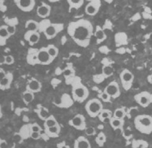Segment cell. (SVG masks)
<instances>
[{
  "label": "cell",
  "mask_w": 152,
  "mask_h": 148,
  "mask_svg": "<svg viewBox=\"0 0 152 148\" xmlns=\"http://www.w3.org/2000/svg\"><path fill=\"white\" fill-rule=\"evenodd\" d=\"M67 32L75 43L84 48L90 45L94 34L93 25L85 19L70 22L68 25Z\"/></svg>",
  "instance_id": "obj_1"
},
{
  "label": "cell",
  "mask_w": 152,
  "mask_h": 148,
  "mask_svg": "<svg viewBox=\"0 0 152 148\" xmlns=\"http://www.w3.org/2000/svg\"><path fill=\"white\" fill-rule=\"evenodd\" d=\"M64 24L51 23L47 19H45L39 23V31L43 32L45 37L48 40L56 37L64 29Z\"/></svg>",
  "instance_id": "obj_2"
},
{
  "label": "cell",
  "mask_w": 152,
  "mask_h": 148,
  "mask_svg": "<svg viewBox=\"0 0 152 148\" xmlns=\"http://www.w3.org/2000/svg\"><path fill=\"white\" fill-rule=\"evenodd\" d=\"M134 126L137 130L143 134L152 133V116L150 115L142 114L134 118Z\"/></svg>",
  "instance_id": "obj_3"
},
{
  "label": "cell",
  "mask_w": 152,
  "mask_h": 148,
  "mask_svg": "<svg viewBox=\"0 0 152 148\" xmlns=\"http://www.w3.org/2000/svg\"><path fill=\"white\" fill-rule=\"evenodd\" d=\"M89 89L84 84H82L80 81H76L72 83V95L73 101L77 103H82L86 101L89 97Z\"/></svg>",
  "instance_id": "obj_4"
},
{
  "label": "cell",
  "mask_w": 152,
  "mask_h": 148,
  "mask_svg": "<svg viewBox=\"0 0 152 148\" xmlns=\"http://www.w3.org/2000/svg\"><path fill=\"white\" fill-rule=\"evenodd\" d=\"M85 109L90 117L95 118L99 116L103 109V105L99 99H91L86 103Z\"/></svg>",
  "instance_id": "obj_5"
},
{
  "label": "cell",
  "mask_w": 152,
  "mask_h": 148,
  "mask_svg": "<svg viewBox=\"0 0 152 148\" xmlns=\"http://www.w3.org/2000/svg\"><path fill=\"white\" fill-rule=\"evenodd\" d=\"M120 79H121L122 87L125 90L130 89L134 80V76L133 73L129 69H124L120 73Z\"/></svg>",
  "instance_id": "obj_6"
},
{
  "label": "cell",
  "mask_w": 152,
  "mask_h": 148,
  "mask_svg": "<svg viewBox=\"0 0 152 148\" xmlns=\"http://www.w3.org/2000/svg\"><path fill=\"white\" fill-rule=\"evenodd\" d=\"M54 59L47 52V47H42L37 51V64L49 65Z\"/></svg>",
  "instance_id": "obj_7"
},
{
  "label": "cell",
  "mask_w": 152,
  "mask_h": 148,
  "mask_svg": "<svg viewBox=\"0 0 152 148\" xmlns=\"http://www.w3.org/2000/svg\"><path fill=\"white\" fill-rule=\"evenodd\" d=\"M68 125L77 130H85L86 128V118L82 114H77L68 121Z\"/></svg>",
  "instance_id": "obj_8"
},
{
  "label": "cell",
  "mask_w": 152,
  "mask_h": 148,
  "mask_svg": "<svg viewBox=\"0 0 152 148\" xmlns=\"http://www.w3.org/2000/svg\"><path fill=\"white\" fill-rule=\"evenodd\" d=\"M134 100L141 107L147 108L151 103V94H150L147 91L138 93L134 96Z\"/></svg>",
  "instance_id": "obj_9"
},
{
  "label": "cell",
  "mask_w": 152,
  "mask_h": 148,
  "mask_svg": "<svg viewBox=\"0 0 152 148\" xmlns=\"http://www.w3.org/2000/svg\"><path fill=\"white\" fill-rule=\"evenodd\" d=\"M103 91L108 94L112 99H117L121 95V89L120 85L116 81H112L105 87Z\"/></svg>",
  "instance_id": "obj_10"
},
{
  "label": "cell",
  "mask_w": 152,
  "mask_h": 148,
  "mask_svg": "<svg viewBox=\"0 0 152 148\" xmlns=\"http://www.w3.org/2000/svg\"><path fill=\"white\" fill-rule=\"evenodd\" d=\"M101 5H102V3L99 0H92L86 4V6L85 7V12L90 16H94L97 15L99 12Z\"/></svg>",
  "instance_id": "obj_11"
},
{
  "label": "cell",
  "mask_w": 152,
  "mask_h": 148,
  "mask_svg": "<svg viewBox=\"0 0 152 148\" xmlns=\"http://www.w3.org/2000/svg\"><path fill=\"white\" fill-rule=\"evenodd\" d=\"M15 4L20 10L25 12H28L34 10L36 2L34 0H16Z\"/></svg>",
  "instance_id": "obj_12"
},
{
  "label": "cell",
  "mask_w": 152,
  "mask_h": 148,
  "mask_svg": "<svg viewBox=\"0 0 152 148\" xmlns=\"http://www.w3.org/2000/svg\"><path fill=\"white\" fill-rule=\"evenodd\" d=\"M50 13H51V7L47 3H42L39 6L37 7V15L40 18H42L45 20L48 16H50Z\"/></svg>",
  "instance_id": "obj_13"
},
{
  "label": "cell",
  "mask_w": 152,
  "mask_h": 148,
  "mask_svg": "<svg viewBox=\"0 0 152 148\" xmlns=\"http://www.w3.org/2000/svg\"><path fill=\"white\" fill-rule=\"evenodd\" d=\"M25 39L28 42L30 46H34L40 40V34L39 32L27 31L25 34Z\"/></svg>",
  "instance_id": "obj_14"
},
{
  "label": "cell",
  "mask_w": 152,
  "mask_h": 148,
  "mask_svg": "<svg viewBox=\"0 0 152 148\" xmlns=\"http://www.w3.org/2000/svg\"><path fill=\"white\" fill-rule=\"evenodd\" d=\"M41 89H42V84L39 81L34 79V78L29 81L26 86V90H28L34 94L40 92Z\"/></svg>",
  "instance_id": "obj_15"
},
{
  "label": "cell",
  "mask_w": 152,
  "mask_h": 148,
  "mask_svg": "<svg viewBox=\"0 0 152 148\" xmlns=\"http://www.w3.org/2000/svg\"><path fill=\"white\" fill-rule=\"evenodd\" d=\"M74 147L79 148H91V144L89 139H87L84 136H80L75 140Z\"/></svg>",
  "instance_id": "obj_16"
},
{
  "label": "cell",
  "mask_w": 152,
  "mask_h": 148,
  "mask_svg": "<svg viewBox=\"0 0 152 148\" xmlns=\"http://www.w3.org/2000/svg\"><path fill=\"white\" fill-rule=\"evenodd\" d=\"M44 131L48 138H57V137H59V133H60L61 127L59 125H57L56 126L46 129V130H44Z\"/></svg>",
  "instance_id": "obj_17"
},
{
  "label": "cell",
  "mask_w": 152,
  "mask_h": 148,
  "mask_svg": "<svg viewBox=\"0 0 152 148\" xmlns=\"http://www.w3.org/2000/svg\"><path fill=\"white\" fill-rule=\"evenodd\" d=\"M13 75L11 73H7L6 77L3 78V80L0 81V89H7L10 88L11 84L12 82Z\"/></svg>",
  "instance_id": "obj_18"
},
{
  "label": "cell",
  "mask_w": 152,
  "mask_h": 148,
  "mask_svg": "<svg viewBox=\"0 0 152 148\" xmlns=\"http://www.w3.org/2000/svg\"><path fill=\"white\" fill-rule=\"evenodd\" d=\"M94 37H96L97 39V43L99 44L102 42H104V41L107 39V35H106L105 32L104 30L102 29L100 26H96V29H95V32H94Z\"/></svg>",
  "instance_id": "obj_19"
},
{
  "label": "cell",
  "mask_w": 152,
  "mask_h": 148,
  "mask_svg": "<svg viewBox=\"0 0 152 148\" xmlns=\"http://www.w3.org/2000/svg\"><path fill=\"white\" fill-rule=\"evenodd\" d=\"M35 112L37 113V116L40 118L42 120H43V121L47 120L48 116H50L47 108L41 106L40 104L37 106V109H35Z\"/></svg>",
  "instance_id": "obj_20"
},
{
  "label": "cell",
  "mask_w": 152,
  "mask_h": 148,
  "mask_svg": "<svg viewBox=\"0 0 152 148\" xmlns=\"http://www.w3.org/2000/svg\"><path fill=\"white\" fill-rule=\"evenodd\" d=\"M109 123H110L111 127L114 130H123V127H124V120H120V119H117V118L112 117L111 118V120H109Z\"/></svg>",
  "instance_id": "obj_21"
},
{
  "label": "cell",
  "mask_w": 152,
  "mask_h": 148,
  "mask_svg": "<svg viewBox=\"0 0 152 148\" xmlns=\"http://www.w3.org/2000/svg\"><path fill=\"white\" fill-rule=\"evenodd\" d=\"M98 117H99L100 121H102V122H105L107 120L109 121V120H111V118L113 117V112L110 109L103 108Z\"/></svg>",
  "instance_id": "obj_22"
},
{
  "label": "cell",
  "mask_w": 152,
  "mask_h": 148,
  "mask_svg": "<svg viewBox=\"0 0 152 148\" xmlns=\"http://www.w3.org/2000/svg\"><path fill=\"white\" fill-rule=\"evenodd\" d=\"M10 37L11 36L7 30V25H1L0 26V45H4Z\"/></svg>",
  "instance_id": "obj_23"
},
{
  "label": "cell",
  "mask_w": 152,
  "mask_h": 148,
  "mask_svg": "<svg viewBox=\"0 0 152 148\" xmlns=\"http://www.w3.org/2000/svg\"><path fill=\"white\" fill-rule=\"evenodd\" d=\"M37 49H31L28 50V55H27V62L28 64L31 65L37 64Z\"/></svg>",
  "instance_id": "obj_24"
},
{
  "label": "cell",
  "mask_w": 152,
  "mask_h": 148,
  "mask_svg": "<svg viewBox=\"0 0 152 148\" xmlns=\"http://www.w3.org/2000/svg\"><path fill=\"white\" fill-rule=\"evenodd\" d=\"M25 29L27 31L38 32L39 30V23L34 20H28L25 23Z\"/></svg>",
  "instance_id": "obj_25"
},
{
  "label": "cell",
  "mask_w": 152,
  "mask_h": 148,
  "mask_svg": "<svg viewBox=\"0 0 152 148\" xmlns=\"http://www.w3.org/2000/svg\"><path fill=\"white\" fill-rule=\"evenodd\" d=\"M73 103V99H72L71 96L68 95L67 94L63 95L62 98H61V103H59L57 106L59 107H63V108H68L71 107Z\"/></svg>",
  "instance_id": "obj_26"
},
{
  "label": "cell",
  "mask_w": 152,
  "mask_h": 148,
  "mask_svg": "<svg viewBox=\"0 0 152 148\" xmlns=\"http://www.w3.org/2000/svg\"><path fill=\"white\" fill-rule=\"evenodd\" d=\"M57 125H59V123H58V121L56 120V118L53 115H50L47 120L44 121V130L50 128V127L56 126Z\"/></svg>",
  "instance_id": "obj_27"
},
{
  "label": "cell",
  "mask_w": 152,
  "mask_h": 148,
  "mask_svg": "<svg viewBox=\"0 0 152 148\" xmlns=\"http://www.w3.org/2000/svg\"><path fill=\"white\" fill-rule=\"evenodd\" d=\"M68 4L69 6V11L72 9H80L84 4L83 0H68Z\"/></svg>",
  "instance_id": "obj_28"
},
{
  "label": "cell",
  "mask_w": 152,
  "mask_h": 148,
  "mask_svg": "<svg viewBox=\"0 0 152 148\" xmlns=\"http://www.w3.org/2000/svg\"><path fill=\"white\" fill-rule=\"evenodd\" d=\"M46 47H47V52L50 55V57L53 59H56V57L58 56V55H59V49L55 45H53V44H50V45H48Z\"/></svg>",
  "instance_id": "obj_29"
},
{
  "label": "cell",
  "mask_w": 152,
  "mask_h": 148,
  "mask_svg": "<svg viewBox=\"0 0 152 148\" xmlns=\"http://www.w3.org/2000/svg\"><path fill=\"white\" fill-rule=\"evenodd\" d=\"M22 99H23V101L25 104H29L30 103L34 101V94L28 91V90H25L22 95Z\"/></svg>",
  "instance_id": "obj_30"
},
{
  "label": "cell",
  "mask_w": 152,
  "mask_h": 148,
  "mask_svg": "<svg viewBox=\"0 0 152 148\" xmlns=\"http://www.w3.org/2000/svg\"><path fill=\"white\" fill-rule=\"evenodd\" d=\"M132 147L133 148H148V142L145 140L138 139L134 140L132 142Z\"/></svg>",
  "instance_id": "obj_31"
},
{
  "label": "cell",
  "mask_w": 152,
  "mask_h": 148,
  "mask_svg": "<svg viewBox=\"0 0 152 148\" xmlns=\"http://www.w3.org/2000/svg\"><path fill=\"white\" fill-rule=\"evenodd\" d=\"M106 141H107V136L103 132L101 131L97 134L96 138H95V142L99 147H103Z\"/></svg>",
  "instance_id": "obj_32"
},
{
  "label": "cell",
  "mask_w": 152,
  "mask_h": 148,
  "mask_svg": "<svg viewBox=\"0 0 152 148\" xmlns=\"http://www.w3.org/2000/svg\"><path fill=\"white\" fill-rule=\"evenodd\" d=\"M125 116H126V111H125L124 108H116L113 112V117L117 118V119H120V120H124Z\"/></svg>",
  "instance_id": "obj_33"
},
{
  "label": "cell",
  "mask_w": 152,
  "mask_h": 148,
  "mask_svg": "<svg viewBox=\"0 0 152 148\" xmlns=\"http://www.w3.org/2000/svg\"><path fill=\"white\" fill-rule=\"evenodd\" d=\"M32 131L30 129V125H25L20 129V134L21 135L23 138H30V134H31Z\"/></svg>",
  "instance_id": "obj_34"
},
{
  "label": "cell",
  "mask_w": 152,
  "mask_h": 148,
  "mask_svg": "<svg viewBox=\"0 0 152 148\" xmlns=\"http://www.w3.org/2000/svg\"><path fill=\"white\" fill-rule=\"evenodd\" d=\"M102 76L104 77V78H106V77H110L113 74V68L111 66H104L102 68Z\"/></svg>",
  "instance_id": "obj_35"
},
{
  "label": "cell",
  "mask_w": 152,
  "mask_h": 148,
  "mask_svg": "<svg viewBox=\"0 0 152 148\" xmlns=\"http://www.w3.org/2000/svg\"><path fill=\"white\" fill-rule=\"evenodd\" d=\"M63 73H64V76L65 78H72V77H74V75H75L74 70H73L72 68H66Z\"/></svg>",
  "instance_id": "obj_36"
},
{
  "label": "cell",
  "mask_w": 152,
  "mask_h": 148,
  "mask_svg": "<svg viewBox=\"0 0 152 148\" xmlns=\"http://www.w3.org/2000/svg\"><path fill=\"white\" fill-rule=\"evenodd\" d=\"M111 97L109 96L108 94H107L105 91H102L101 94L99 95V99L102 102H105V103H107V102H110L111 101Z\"/></svg>",
  "instance_id": "obj_37"
},
{
  "label": "cell",
  "mask_w": 152,
  "mask_h": 148,
  "mask_svg": "<svg viewBox=\"0 0 152 148\" xmlns=\"http://www.w3.org/2000/svg\"><path fill=\"white\" fill-rule=\"evenodd\" d=\"M84 131L87 136H94L95 135V133H96V130H95V128H94V127L92 126L86 127V128L85 129Z\"/></svg>",
  "instance_id": "obj_38"
},
{
  "label": "cell",
  "mask_w": 152,
  "mask_h": 148,
  "mask_svg": "<svg viewBox=\"0 0 152 148\" xmlns=\"http://www.w3.org/2000/svg\"><path fill=\"white\" fill-rule=\"evenodd\" d=\"M30 129H31L32 132H35V133H41L42 131V127L38 125L37 123H34L30 125Z\"/></svg>",
  "instance_id": "obj_39"
},
{
  "label": "cell",
  "mask_w": 152,
  "mask_h": 148,
  "mask_svg": "<svg viewBox=\"0 0 152 148\" xmlns=\"http://www.w3.org/2000/svg\"><path fill=\"white\" fill-rule=\"evenodd\" d=\"M7 30L8 32V34H9L10 36H12V35H14L15 33H16V26L14 25H11V24H9V25H7Z\"/></svg>",
  "instance_id": "obj_40"
},
{
  "label": "cell",
  "mask_w": 152,
  "mask_h": 148,
  "mask_svg": "<svg viewBox=\"0 0 152 148\" xmlns=\"http://www.w3.org/2000/svg\"><path fill=\"white\" fill-rule=\"evenodd\" d=\"M14 61H15V59H14V57L12 56H6L4 57V63L6 64L11 65L14 64Z\"/></svg>",
  "instance_id": "obj_41"
},
{
  "label": "cell",
  "mask_w": 152,
  "mask_h": 148,
  "mask_svg": "<svg viewBox=\"0 0 152 148\" xmlns=\"http://www.w3.org/2000/svg\"><path fill=\"white\" fill-rule=\"evenodd\" d=\"M41 133H35V132H32L31 134H30V138L34 140H38V139L41 138Z\"/></svg>",
  "instance_id": "obj_42"
},
{
  "label": "cell",
  "mask_w": 152,
  "mask_h": 148,
  "mask_svg": "<svg viewBox=\"0 0 152 148\" xmlns=\"http://www.w3.org/2000/svg\"><path fill=\"white\" fill-rule=\"evenodd\" d=\"M7 75V73L4 70H3V68H0V81L3 80L4 77H6Z\"/></svg>",
  "instance_id": "obj_43"
},
{
  "label": "cell",
  "mask_w": 152,
  "mask_h": 148,
  "mask_svg": "<svg viewBox=\"0 0 152 148\" xmlns=\"http://www.w3.org/2000/svg\"><path fill=\"white\" fill-rule=\"evenodd\" d=\"M7 144L6 141H4V140H2L1 142H0V148H6Z\"/></svg>",
  "instance_id": "obj_44"
},
{
  "label": "cell",
  "mask_w": 152,
  "mask_h": 148,
  "mask_svg": "<svg viewBox=\"0 0 152 148\" xmlns=\"http://www.w3.org/2000/svg\"><path fill=\"white\" fill-rule=\"evenodd\" d=\"M147 81H148V82L150 84H151L152 85V74H150L149 76L147 77Z\"/></svg>",
  "instance_id": "obj_45"
},
{
  "label": "cell",
  "mask_w": 152,
  "mask_h": 148,
  "mask_svg": "<svg viewBox=\"0 0 152 148\" xmlns=\"http://www.w3.org/2000/svg\"><path fill=\"white\" fill-rule=\"evenodd\" d=\"M3 116V113H2V109H1V106H0V118Z\"/></svg>",
  "instance_id": "obj_46"
},
{
  "label": "cell",
  "mask_w": 152,
  "mask_h": 148,
  "mask_svg": "<svg viewBox=\"0 0 152 148\" xmlns=\"http://www.w3.org/2000/svg\"><path fill=\"white\" fill-rule=\"evenodd\" d=\"M73 148H79V147H73Z\"/></svg>",
  "instance_id": "obj_47"
},
{
  "label": "cell",
  "mask_w": 152,
  "mask_h": 148,
  "mask_svg": "<svg viewBox=\"0 0 152 148\" xmlns=\"http://www.w3.org/2000/svg\"><path fill=\"white\" fill-rule=\"evenodd\" d=\"M151 103H152V95H151Z\"/></svg>",
  "instance_id": "obj_48"
},
{
  "label": "cell",
  "mask_w": 152,
  "mask_h": 148,
  "mask_svg": "<svg viewBox=\"0 0 152 148\" xmlns=\"http://www.w3.org/2000/svg\"><path fill=\"white\" fill-rule=\"evenodd\" d=\"M2 3V1H0V3Z\"/></svg>",
  "instance_id": "obj_49"
}]
</instances>
